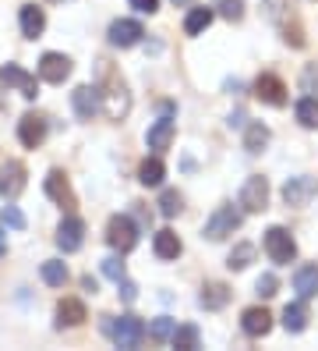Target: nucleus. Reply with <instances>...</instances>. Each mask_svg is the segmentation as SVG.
I'll return each mask as SVG.
<instances>
[{"mask_svg": "<svg viewBox=\"0 0 318 351\" xmlns=\"http://www.w3.org/2000/svg\"><path fill=\"white\" fill-rule=\"evenodd\" d=\"M99 93H103V114L110 121H120L127 117V110H131V96H127V86L120 82V75H114V68L106 64V60H99Z\"/></svg>", "mask_w": 318, "mask_h": 351, "instance_id": "f257e3e1", "label": "nucleus"}, {"mask_svg": "<svg viewBox=\"0 0 318 351\" xmlns=\"http://www.w3.org/2000/svg\"><path fill=\"white\" fill-rule=\"evenodd\" d=\"M106 337H110L117 348H138L148 334V326L138 316H117V319H106Z\"/></svg>", "mask_w": 318, "mask_h": 351, "instance_id": "f03ea898", "label": "nucleus"}, {"mask_svg": "<svg viewBox=\"0 0 318 351\" xmlns=\"http://www.w3.org/2000/svg\"><path fill=\"white\" fill-rule=\"evenodd\" d=\"M241 223H244V213L237 210V206H220V210L205 220V238L209 241H223L226 234L237 231Z\"/></svg>", "mask_w": 318, "mask_h": 351, "instance_id": "7ed1b4c3", "label": "nucleus"}, {"mask_svg": "<svg viewBox=\"0 0 318 351\" xmlns=\"http://www.w3.org/2000/svg\"><path fill=\"white\" fill-rule=\"evenodd\" d=\"M106 241H110V249L127 256L138 245V227L127 217H110V223H106Z\"/></svg>", "mask_w": 318, "mask_h": 351, "instance_id": "20e7f679", "label": "nucleus"}, {"mask_svg": "<svg viewBox=\"0 0 318 351\" xmlns=\"http://www.w3.org/2000/svg\"><path fill=\"white\" fill-rule=\"evenodd\" d=\"M265 252L272 263H293L297 259V241L290 238L287 227H269L265 231Z\"/></svg>", "mask_w": 318, "mask_h": 351, "instance_id": "39448f33", "label": "nucleus"}, {"mask_svg": "<svg viewBox=\"0 0 318 351\" xmlns=\"http://www.w3.org/2000/svg\"><path fill=\"white\" fill-rule=\"evenodd\" d=\"M25 178H29L25 163L21 160H4L0 163V195H4L8 202L18 199L21 192H25Z\"/></svg>", "mask_w": 318, "mask_h": 351, "instance_id": "423d86ee", "label": "nucleus"}, {"mask_svg": "<svg viewBox=\"0 0 318 351\" xmlns=\"http://www.w3.org/2000/svg\"><path fill=\"white\" fill-rule=\"evenodd\" d=\"M75 64H71V57H64V53H42L39 57V78L42 82H50V86H64V82L71 78Z\"/></svg>", "mask_w": 318, "mask_h": 351, "instance_id": "0eeeda50", "label": "nucleus"}, {"mask_svg": "<svg viewBox=\"0 0 318 351\" xmlns=\"http://www.w3.org/2000/svg\"><path fill=\"white\" fill-rule=\"evenodd\" d=\"M241 206L248 213H262L265 206H269V181L262 174H251L244 181V189H241Z\"/></svg>", "mask_w": 318, "mask_h": 351, "instance_id": "6e6552de", "label": "nucleus"}, {"mask_svg": "<svg viewBox=\"0 0 318 351\" xmlns=\"http://www.w3.org/2000/svg\"><path fill=\"white\" fill-rule=\"evenodd\" d=\"M81 241H85V223H81V217L68 213L57 227V249L60 252H78Z\"/></svg>", "mask_w": 318, "mask_h": 351, "instance_id": "1a4fd4ad", "label": "nucleus"}, {"mask_svg": "<svg viewBox=\"0 0 318 351\" xmlns=\"http://www.w3.org/2000/svg\"><path fill=\"white\" fill-rule=\"evenodd\" d=\"M71 103H75V114L81 121H92L103 110V93H99V86H78L71 93Z\"/></svg>", "mask_w": 318, "mask_h": 351, "instance_id": "9d476101", "label": "nucleus"}, {"mask_svg": "<svg viewBox=\"0 0 318 351\" xmlns=\"http://www.w3.org/2000/svg\"><path fill=\"white\" fill-rule=\"evenodd\" d=\"M42 189H47V195L60 206V210H68V213H71L75 206H78V199H75V192H71V181L64 178V171H50Z\"/></svg>", "mask_w": 318, "mask_h": 351, "instance_id": "9b49d317", "label": "nucleus"}, {"mask_svg": "<svg viewBox=\"0 0 318 351\" xmlns=\"http://www.w3.org/2000/svg\"><path fill=\"white\" fill-rule=\"evenodd\" d=\"M254 96H259L262 103H269V107H283L287 103V86H283V78H276V75H259L254 78Z\"/></svg>", "mask_w": 318, "mask_h": 351, "instance_id": "f8f14e48", "label": "nucleus"}, {"mask_svg": "<svg viewBox=\"0 0 318 351\" xmlns=\"http://www.w3.org/2000/svg\"><path fill=\"white\" fill-rule=\"evenodd\" d=\"M18 138L25 149H39L42 138H47V121H42L39 114H25L18 121Z\"/></svg>", "mask_w": 318, "mask_h": 351, "instance_id": "ddd939ff", "label": "nucleus"}, {"mask_svg": "<svg viewBox=\"0 0 318 351\" xmlns=\"http://www.w3.org/2000/svg\"><path fill=\"white\" fill-rule=\"evenodd\" d=\"M0 82H4L8 89H21V96H25V99H36V93H39L36 78L29 71H21L18 64H4V68H0Z\"/></svg>", "mask_w": 318, "mask_h": 351, "instance_id": "4468645a", "label": "nucleus"}, {"mask_svg": "<svg viewBox=\"0 0 318 351\" xmlns=\"http://www.w3.org/2000/svg\"><path fill=\"white\" fill-rule=\"evenodd\" d=\"M106 36H110V43H114V47L127 50V47H135L138 39L145 36V29H142L138 22H131V18H117V22L110 25V32H106Z\"/></svg>", "mask_w": 318, "mask_h": 351, "instance_id": "2eb2a0df", "label": "nucleus"}, {"mask_svg": "<svg viewBox=\"0 0 318 351\" xmlns=\"http://www.w3.org/2000/svg\"><path fill=\"white\" fill-rule=\"evenodd\" d=\"M174 135H177V125L170 117H159L153 128H148V135H145V142H148V149H156V153H163V149H170V142H174Z\"/></svg>", "mask_w": 318, "mask_h": 351, "instance_id": "dca6fc26", "label": "nucleus"}, {"mask_svg": "<svg viewBox=\"0 0 318 351\" xmlns=\"http://www.w3.org/2000/svg\"><path fill=\"white\" fill-rule=\"evenodd\" d=\"M241 326H244V334L248 337H265L269 330H272V316L265 313V308H244V316H241Z\"/></svg>", "mask_w": 318, "mask_h": 351, "instance_id": "f3484780", "label": "nucleus"}, {"mask_svg": "<svg viewBox=\"0 0 318 351\" xmlns=\"http://www.w3.org/2000/svg\"><path fill=\"white\" fill-rule=\"evenodd\" d=\"M315 195V178H290L283 184V202L287 206H304Z\"/></svg>", "mask_w": 318, "mask_h": 351, "instance_id": "a211bd4d", "label": "nucleus"}, {"mask_svg": "<svg viewBox=\"0 0 318 351\" xmlns=\"http://www.w3.org/2000/svg\"><path fill=\"white\" fill-rule=\"evenodd\" d=\"M18 22H21V36L36 39V36H42V29H47V14H42V8H36V4H25L21 14H18Z\"/></svg>", "mask_w": 318, "mask_h": 351, "instance_id": "6ab92c4d", "label": "nucleus"}, {"mask_svg": "<svg viewBox=\"0 0 318 351\" xmlns=\"http://www.w3.org/2000/svg\"><path fill=\"white\" fill-rule=\"evenodd\" d=\"M85 319H89V313H85V305L78 298H60V305H57V326H81Z\"/></svg>", "mask_w": 318, "mask_h": 351, "instance_id": "aec40b11", "label": "nucleus"}, {"mask_svg": "<svg viewBox=\"0 0 318 351\" xmlns=\"http://www.w3.org/2000/svg\"><path fill=\"white\" fill-rule=\"evenodd\" d=\"M163 178H166V167H163V160H159V156L142 160V167H138V181L145 184V189H159Z\"/></svg>", "mask_w": 318, "mask_h": 351, "instance_id": "412c9836", "label": "nucleus"}, {"mask_svg": "<svg viewBox=\"0 0 318 351\" xmlns=\"http://www.w3.org/2000/svg\"><path fill=\"white\" fill-rule=\"evenodd\" d=\"M198 302H202V308H223L226 302H230V287L226 284H220V280H212V284H205L202 287V295H198Z\"/></svg>", "mask_w": 318, "mask_h": 351, "instance_id": "4be33fe9", "label": "nucleus"}, {"mask_svg": "<svg viewBox=\"0 0 318 351\" xmlns=\"http://www.w3.org/2000/svg\"><path fill=\"white\" fill-rule=\"evenodd\" d=\"M153 249H156V256H159V259H177L184 245H181V238H177L174 231H170V227H163V231L156 234V241H153Z\"/></svg>", "mask_w": 318, "mask_h": 351, "instance_id": "5701e85b", "label": "nucleus"}, {"mask_svg": "<svg viewBox=\"0 0 318 351\" xmlns=\"http://www.w3.org/2000/svg\"><path fill=\"white\" fill-rule=\"evenodd\" d=\"M293 287L301 298H315L318 295V266H301V270L293 274Z\"/></svg>", "mask_w": 318, "mask_h": 351, "instance_id": "b1692460", "label": "nucleus"}, {"mask_svg": "<svg viewBox=\"0 0 318 351\" xmlns=\"http://www.w3.org/2000/svg\"><path fill=\"white\" fill-rule=\"evenodd\" d=\"M212 8H191L187 11V18H184V32L187 36H198V32H205L209 25H212Z\"/></svg>", "mask_w": 318, "mask_h": 351, "instance_id": "393cba45", "label": "nucleus"}, {"mask_svg": "<svg viewBox=\"0 0 318 351\" xmlns=\"http://www.w3.org/2000/svg\"><path fill=\"white\" fill-rule=\"evenodd\" d=\"M265 146H269V128L262 125V121L248 125V132H244V149H248V153H262Z\"/></svg>", "mask_w": 318, "mask_h": 351, "instance_id": "a878e982", "label": "nucleus"}, {"mask_svg": "<svg viewBox=\"0 0 318 351\" xmlns=\"http://www.w3.org/2000/svg\"><path fill=\"white\" fill-rule=\"evenodd\" d=\"M283 326L290 330V334H301V330L308 326V308H304L301 302L287 305V308H283Z\"/></svg>", "mask_w": 318, "mask_h": 351, "instance_id": "bb28decb", "label": "nucleus"}, {"mask_svg": "<svg viewBox=\"0 0 318 351\" xmlns=\"http://www.w3.org/2000/svg\"><path fill=\"white\" fill-rule=\"evenodd\" d=\"M42 280H47L50 287H64L68 284V266H64L60 259H47L42 263Z\"/></svg>", "mask_w": 318, "mask_h": 351, "instance_id": "cd10ccee", "label": "nucleus"}, {"mask_svg": "<svg viewBox=\"0 0 318 351\" xmlns=\"http://www.w3.org/2000/svg\"><path fill=\"white\" fill-rule=\"evenodd\" d=\"M297 121H301L304 128H318V99L315 96L297 99Z\"/></svg>", "mask_w": 318, "mask_h": 351, "instance_id": "c85d7f7f", "label": "nucleus"}, {"mask_svg": "<svg viewBox=\"0 0 318 351\" xmlns=\"http://www.w3.org/2000/svg\"><path fill=\"white\" fill-rule=\"evenodd\" d=\"M170 344L181 348V351H195L198 348V330L195 326H177L174 337H170Z\"/></svg>", "mask_w": 318, "mask_h": 351, "instance_id": "c756f323", "label": "nucleus"}, {"mask_svg": "<svg viewBox=\"0 0 318 351\" xmlns=\"http://www.w3.org/2000/svg\"><path fill=\"white\" fill-rule=\"evenodd\" d=\"M251 259H254V245H248V241H244V245H237V249L230 252L226 266H230V270H244V266H248Z\"/></svg>", "mask_w": 318, "mask_h": 351, "instance_id": "7c9ffc66", "label": "nucleus"}, {"mask_svg": "<svg viewBox=\"0 0 318 351\" xmlns=\"http://www.w3.org/2000/svg\"><path fill=\"white\" fill-rule=\"evenodd\" d=\"M216 11L226 18V22H241L244 18V0H216Z\"/></svg>", "mask_w": 318, "mask_h": 351, "instance_id": "2f4dec72", "label": "nucleus"}, {"mask_svg": "<svg viewBox=\"0 0 318 351\" xmlns=\"http://www.w3.org/2000/svg\"><path fill=\"white\" fill-rule=\"evenodd\" d=\"M174 330H177V323H174V319L159 316V319H153V326H148V337H156V341H170V337H174Z\"/></svg>", "mask_w": 318, "mask_h": 351, "instance_id": "473e14b6", "label": "nucleus"}, {"mask_svg": "<svg viewBox=\"0 0 318 351\" xmlns=\"http://www.w3.org/2000/svg\"><path fill=\"white\" fill-rule=\"evenodd\" d=\"M181 210H184V199H181L177 192H163V195H159V213H163V217H177Z\"/></svg>", "mask_w": 318, "mask_h": 351, "instance_id": "72a5a7b5", "label": "nucleus"}, {"mask_svg": "<svg viewBox=\"0 0 318 351\" xmlns=\"http://www.w3.org/2000/svg\"><path fill=\"white\" fill-rule=\"evenodd\" d=\"M276 287H280V280H276L272 274H262L259 284H254V291H259L262 298H272V295H276Z\"/></svg>", "mask_w": 318, "mask_h": 351, "instance_id": "f704fd0d", "label": "nucleus"}, {"mask_svg": "<svg viewBox=\"0 0 318 351\" xmlns=\"http://www.w3.org/2000/svg\"><path fill=\"white\" fill-rule=\"evenodd\" d=\"M103 274L110 277V280H117V284H120L127 270H124V263H120V259H103Z\"/></svg>", "mask_w": 318, "mask_h": 351, "instance_id": "c9c22d12", "label": "nucleus"}, {"mask_svg": "<svg viewBox=\"0 0 318 351\" xmlns=\"http://www.w3.org/2000/svg\"><path fill=\"white\" fill-rule=\"evenodd\" d=\"M0 220H4L8 227H14V231H21V227H25V217H21V213L14 210V206H8V210L0 213Z\"/></svg>", "mask_w": 318, "mask_h": 351, "instance_id": "e433bc0d", "label": "nucleus"}, {"mask_svg": "<svg viewBox=\"0 0 318 351\" xmlns=\"http://www.w3.org/2000/svg\"><path fill=\"white\" fill-rule=\"evenodd\" d=\"M131 8L142 11V14H156L159 11V0H131Z\"/></svg>", "mask_w": 318, "mask_h": 351, "instance_id": "4c0bfd02", "label": "nucleus"}, {"mask_svg": "<svg viewBox=\"0 0 318 351\" xmlns=\"http://www.w3.org/2000/svg\"><path fill=\"white\" fill-rule=\"evenodd\" d=\"M120 295H124V302H135V298H138V287L124 277V280H120Z\"/></svg>", "mask_w": 318, "mask_h": 351, "instance_id": "58836bf2", "label": "nucleus"}, {"mask_svg": "<svg viewBox=\"0 0 318 351\" xmlns=\"http://www.w3.org/2000/svg\"><path fill=\"white\" fill-rule=\"evenodd\" d=\"M8 252V241H4V234H0V256H4Z\"/></svg>", "mask_w": 318, "mask_h": 351, "instance_id": "ea45409f", "label": "nucleus"}, {"mask_svg": "<svg viewBox=\"0 0 318 351\" xmlns=\"http://www.w3.org/2000/svg\"><path fill=\"white\" fill-rule=\"evenodd\" d=\"M174 4H177V8H184V4H191V0H174Z\"/></svg>", "mask_w": 318, "mask_h": 351, "instance_id": "a19ab883", "label": "nucleus"}, {"mask_svg": "<svg viewBox=\"0 0 318 351\" xmlns=\"http://www.w3.org/2000/svg\"><path fill=\"white\" fill-rule=\"evenodd\" d=\"M50 4H64V0H50Z\"/></svg>", "mask_w": 318, "mask_h": 351, "instance_id": "79ce46f5", "label": "nucleus"}]
</instances>
